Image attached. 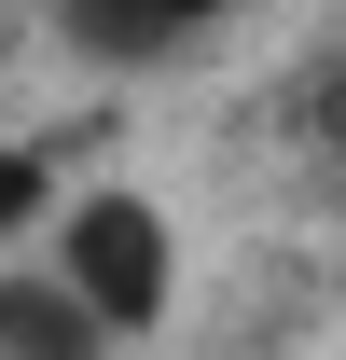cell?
I'll return each mask as SVG.
<instances>
[{
  "instance_id": "6da1fadb",
  "label": "cell",
  "mask_w": 346,
  "mask_h": 360,
  "mask_svg": "<svg viewBox=\"0 0 346 360\" xmlns=\"http://www.w3.org/2000/svg\"><path fill=\"white\" fill-rule=\"evenodd\" d=\"M167 208L153 194H84L70 208V236H56V291L97 319V333H153L167 319Z\"/></svg>"
},
{
  "instance_id": "7a4b0ae2",
  "label": "cell",
  "mask_w": 346,
  "mask_h": 360,
  "mask_svg": "<svg viewBox=\"0 0 346 360\" xmlns=\"http://www.w3.org/2000/svg\"><path fill=\"white\" fill-rule=\"evenodd\" d=\"M236 0H70V42L111 56V70H153V56H180L194 28H222Z\"/></svg>"
},
{
  "instance_id": "3957f363",
  "label": "cell",
  "mask_w": 346,
  "mask_h": 360,
  "mask_svg": "<svg viewBox=\"0 0 346 360\" xmlns=\"http://www.w3.org/2000/svg\"><path fill=\"white\" fill-rule=\"evenodd\" d=\"M0 360H97V319L56 277H28V291H0Z\"/></svg>"
},
{
  "instance_id": "277c9868",
  "label": "cell",
  "mask_w": 346,
  "mask_h": 360,
  "mask_svg": "<svg viewBox=\"0 0 346 360\" xmlns=\"http://www.w3.org/2000/svg\"><path fill=\"white\" fill-rule=\"evenodd\" d=\"M28 208H42V153H14V139H0V236L28 222Z\"/></svg>"
}]
</instances>
